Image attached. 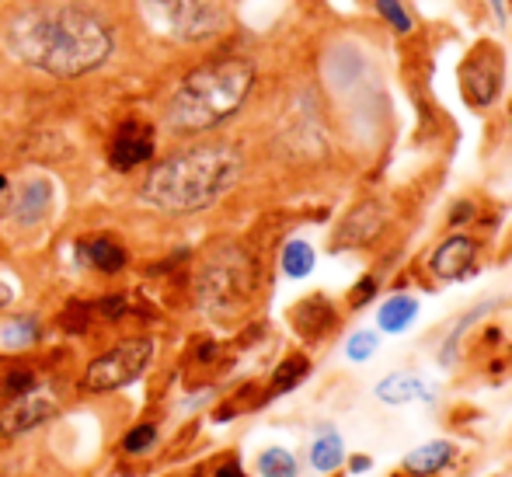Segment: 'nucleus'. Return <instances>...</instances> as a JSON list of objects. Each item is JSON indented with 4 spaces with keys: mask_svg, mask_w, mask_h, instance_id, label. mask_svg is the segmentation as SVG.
Segmentation results:
<instances>
[{
    "mask_svg": "<svg viewBox=\"0 0 512 477\" xmlns=\"http://www.w3.org/2000/svg\"><path fill=\"white\" fill-rule=\"evenodd\" d=\"M154 154H157L154 126H147V122H140V119H126L115 129L112 143H108V164H112V171H119V175H129V171L150 164Z\"/></svg>",
    "mask_w": 512,
    "mask_h": 477,
    "instance_id": "nucleus-14",
    "label": "nucleus"
},
{
    "mask_svg": "<svg viewBox=\"0 0 512 477\" xmlns=\"http://www.w3.org/2000/svg\"><path fill=\"white\" fill-rule=\"evenodd\" d=\"M387 477H411V474H405V471H398V467H394V471L387 474Z\"/></svg>",
    "mask_w": 512,
    "mask_h": 477,
    "instance_id": "nucleus-36",
    "label": "nucleus"
},
{
    "mask_svg": "<svg viewBox=\"0 0 512 477\" xmlns=\"http://www.w3.org/2000/svg\"><path fill=\"white\" fill-rule=\"evenodd\" d=\"M373 11L380 14L384 25H391L394 35H411L415 32V14L408 11L405 0H373Z\"/></svg>",
    "mask_w": 512,
    "mask_h": 477,
    "instance_id": "nucleus-26",
    "label": "nucleus"
},
{
    "mask_svg": "<svg viewBox=\"0 0 512 477\" xmlns=\"http://www.w3.org/2000/svg\"><path fill=\"white\" fill-rule=\"evenodd\" d=\"M56 411H60V394L49 387H35L7 401V408L0 411V432L4 436H25V432L46 425Z\"/></svg>",
    "mask_w": 512,
    "mask_h": 477,
    "instance_id": "nucleus-13",
    "label": "nucleus"
},
{
    "mask_svg": "<svg viewBox=\"0 0 512 477\" xmlns=\"http://www.w3.org/2000/svg\"><path fill=\"white\" fill-rule=\"evenodd\" d=\"M467 467V446L453 436H436L411 446L398 460V471L411 477H457Z\"/></svg>",
    "mask_w": 512,
    "mask_h": 477,
    "instance_id": "nucleus-11",
    "label": "nucleus"
},
{
    "mask_svg": "<svg viewBox=\"0 0 512 477\" xmlns=\"http://www.w3.org/2000/svg\"><path fill=\"white\" fill-rule=\"evenodd\" d=\"M506 81V46L499 39H492V35H481L478 42H471V49L457 63V91L464 98V105L471 112H492L506 95Z\"/></svg>",
    "mask_w": 512,
    "mask_h": 477,
    "instance_id": "nucleus-5",
    "label": "nucleus"
},
{
    "mask_svg": "<svg viewBox=\"0 0 512 477\" xmlns=\"http://www.w3.org/2000/svg\"><path fill=\"white\" fill-rule=\"evenodd\" d=\"M255 477H304V460L283 443L262 446L255 453Z\"/></svg>",
    "mask_w": 512,
    "mask_h": 477,
    "instance_id": "nucleus-21",
    "label": "nucleus"
},
{
    "mask_svg": "<svg viewBox=\"0 0 512 477\" xmlns=\"http://www.w3.org/2000/svg\"><path fill=\"white\" fill-rule=\"evenodd\" d=\"M77 258L81 265H91V269L105 272V276H115L129 265V251L122 248L115 237H91V241L77 244Z\"/></svg>",
    "mask_w": 512,
    "mask_h": 477,
    "instance_id": "nucleus-20",
    "label": "nucleus"
},
{
    "mask_svg": "<svg viewBox=\"0 0 512 477\" xmlns=\"http://www.w3.org/2000/svg\"><path fill=\"white\" fill-rule=\"evenodd\" d=\"M422 317V300H418L411 289H391L384 300H377V314H373V324H377L380 335L398 338L408 335L411 328Z\"/></svg>",
    "mask_w": 512,
    "mask_h": 477,
    "instance_id": "nucleus-16",
    "label": "nucleus"
},
{
    "mask_svg": "<svg viewBox=\"0 0 512 477\" xmlns=\"http://www.w3.org/2000/svg\"><path fill=\"white\" fill-rule=\"evenodd\" d=\"M7 303H11V286H7L4 279H0V310H4Z\"/></svg>",
    "mask_w": 512,
    "mask_h": 477,
    "instance_id": "nucleus-34",
    "label": "nucleus"
},
{
    "mask_svg": "<svg viewBox=\"0 0 512 477\" xmlns=\"http://www.w3.org/2000/svg\"><path fill=\"white\" fill-rule=\"evenodd\" d=\"M373 467H377V460H373L370 453H349V457H345V474L349 477L373 474Z\"/></svg>",
    "mask_w": 512,
    "mask_h": 477,
    "instance_id": "nucleus-32",
    "label": "nucleus"
},
{
    "mask_svg": "<svg viewBox=\"0 0 512 477\" xmlns=\"http://www.w3.org/2000/svg\"><path fill=\"white\" fill-rule=\"evenodd\" d=\"M39 342V317L25 314V317H14L0 328V345L4 349H28V345Z\"/></svg>",
    "mask_w": 512,
    "mask_h": 477,
    "instance_id": "nucleus-25",
    "label": "nucleus"
},
{
    "mask_svg": "<svg viewBox=\"0 0 512 477\" xmlns=\"http://www.w3.org/2000/svg\"><path fill=\"white\" fill-rule=\"evenodd\" d=\"M255 77V63L244 56H216V60L199 63L171 91L164 119L175 133H209L241 112L255 88Z\"/></svg>",
    "mask_w": 512,
    "mask_h": 477,
    "instance_id": "nucleus-3",
    "label": "nucleus"
},
{
    "mask_svg": "<svg viewBox=\"0 0 512 477\" xmlns=\"http://www.w3.org/2000/svg\"><path fill=\"white\" fill-rule=\"evenodd\" d=\"M53 206V182L49 178H28L21 189H14L7 195V213L21 223V227H32Z\"/></svg>",
    "mask_w": 512,
    "mask_h": 477,
    "instance_id": "nucleus-19",
    "label": "nucleus"
},
{
    "mask_svg": "<svg viewBox=\"0 0 512 477\" xmlns=\"http://www.w3.org/2000/svg\"><path fill=\"white\" fill-rule=\"evenodd\" d=\"M286 321H290V331L304 345H328L331 338L342 331L345 310L335 303V296H328V293L317 289V293H307L293 303L290 314H286Z\"/></svg>",
    "mask_w": 512,
    "mask_h": 477,
    "instance_id": "nucleus-10",
    "label": "nucleus"
},
{
    "mask_svg": "<svg viewBox=\"0 0 512 477\" xmlns=\"http://www.w3.org/2000/svg\"><path fill=\"white\" fill-rule=\"evenodd\" d=\"M317 269V248L307 241V237H290V241L279 248V272L293 283H304V279L314 276Z\"/></svg>",
    "mask_w": 512,
    "mask_h": 477,
    "instance_id": "nucleus-22",
    "label": "nucleus"
},
{
    "mask_svg": "<svg viewBox=\"0 0 512 477\" xmlns=\"http://www.w3.org/2000/svg\"><path fill=\"white\" fill-rule=\"evenodd\" d=\"M241 178L244 154L234 143H196V147H185L154 164L140 185V199L161 213L189 216L227 199Z\"/></svg>",
    "mask_w": 512,
    "mask_h": 477,
    "instance_id": "nucleus-2",
    "label": "nucleus"
},
{
    "mask_svg": "<svg viewBox=\"0 0 512 477\" xmlns=\"http://www.w3.org/2000/svg\"><path fill=\"white\" fill-rule=\"evenodd\" d=\"M345 457H349V446H345L342 429L335 422H317L307 436V453H304L307 471L317 477H331L345 471Z\"/></svg>",
    "mask_w": 512,
    "mask_h": 477,
    "instance_id": "nucleus-15",
    "label": "nucleus"
},
{
    "mask_svg": "<svg viewBox=\"0 0 512 477\" xmlns=\"http://www.w3.org/2000/svg\"><path fill=\"white\" fill-rule=\"evenodd\" d=\"M380 345H384V335H380L377 328H356V331H349L342 352L352 366H366V363H373V356L380 352Z\"/></svg>",
    "mask_w": 512,
    "mask_h": 477,
    "instance_id": "nucleus-24",
    "label": "nucleus"
},
{
    "mask_svg": "<svg viewBox=\"0 0 512 477\" xmlns=\"http://www.w3.org/2000/svg\"><path fill=\"white\" fill-rule=\"evenodd\" d=\"M373 397L384 408H432L439 401V383L415 370H391L377 380Z\"/></svg>",
    "mask_w": 512,
    "mask_h": 477,
    "instance_id": "nucleus-12",
    "label": "nucleus"
},
{
    "mask_svg": "<svg viewBox=\"0 0 512 477\" xmlns=\"http://www.w3.org/2000/svg\"><path fill=\"white\" fill-rule=\"evenodd\" d=\"M258 293V262L241 244H220L209 251L196 276V296L209 317L234 321L244 317Z\"/></svg>",
    "mask_w": 512,
    "mask_h": 477,
    "instance_id": "nucleus-4",
    "label": "nucleus"
},
{
    "mask_svg": "<svg viewBox=\"0 0 512 477\" xmlns=\"http://www.w3.org/2000/svg\"><path fill=\"white\" fill-rule=\"evenodd\" d=\"M4 42L18 60L74 81L112 56V32L84 7H21L4 18Z\"/></svg>",
    "mask_w": 512,
    "mask_h": 477,
    "instance_id": "nucleus-1",
    "label": "nucleus"
},
{
    "mask_svg": "<svg viewBox=\"0 0 512 477\" xmlns=\"http://www.w3.org/2000/svg\"><path fill=\"white\" fill-rule=\"evenodd\" d=\"M509 7H512V0H509Z\"/></svg>",
    "mask_w": 512,
    "mask_h": 477,
    "instance_id": "nucleus-38",
    "label": "nucleus"
},
{
    "mask_svg": "<svg viewBox=\"0 0 512 477\" xmlns=\"http://www.w3.org/2000/svg\"><path fill=\"white\" fill-rule=\"evenodd\" d=\"M91 307H95V314L102 317V321H122V317L129 314V296L112 293V296H102L98 303H91Z\"/></svg>",
    "mask_w": 512,
    "mask_h": 477,
    "instance_id": "nucleus-30",
    "label": "nucleus"
},
{
    "mask_svg": "<svg viewBox=\"0 0 512 477\" xmlns=\"http://www.w3.org/2000/svg\"><path fill=\"white\" fill-rule=\"evenodd\" d=\"M380 293H384V272H377V269L363 272V276L349 286V293H345V310L359 314V310L373 307V303L380 300Z\"/></svg>",
    "mask_w": 512,
    "mask_h": 477,
    "instance_id": "nucleus-23",
    "label": "nucleus"
},
{
    "mask_svg": "<svg viewBox=\"0 0 512 477\" xmlns=\"http://www.w3.org/2000/svg\"><path fill=\"white\" fill-rule=\"evenodd\" d=\"M209 477H255V474L244 471L241 457H234V453H230V457H223L220 464H216L213 471H209Z\"/></svg>",
    "mask_w": 512,
    "mask_h": 477,
    "instance_id": "nucleus-33",
    "label": "nucleus"
},
{
    "mask_svg": "<svg viewBox=\"0 0 512 477\" xmlns=\"http://www.w3.org/2000/svg\"><path fill=\"white\" fill-rule=\"evenodd\" d=\"M154 356H157V342L150 335L126 338V342L112 345V349L102 352L98 359H91L81 377V387L88 390V394H112V390H122V387H129V383H136L154 366Z\"/></svg>",
    "mask_w": 512,
    "mask_h": 477,
    "instance_id": "nucleus-6",
    "label": "nucleus"
},
{
    "mask_svg": "<svg viewBox=\"0 0 512 477\" xmlns=\"http://www.w3.org/2000/svg\"><path fill=\"white\" fill-rule=\"evenodd\" d=\"M310 377H314V359H310V352H304V349L286 352V356L272 366L269 380H265V401L272 404L276 397L293 394V390L304 387Z\"/></svg>",
    "mask_w": 512,
    "mask_h": 477,
    "instance_id": "nucleus-18",
    "label": "nucleus"
},
{
    "mask_svg": "<svg viewBox=\"0 0 512 477\" xmlns=\"http://www.w3.org/2000/svg\"><path fill=\"white\" fill-rule=\"evenodd\" d=\"M91 317H95V307H91V303H81V300H74L67 307V314H63V328L67 331H84L91 324Z\"/></svg>",
    "mask_w": 512,
    "mask_h": 477,
    "instance_id": "nucleus-31",
    "label": "nucleus"
},
{
    "mask_svg": "<svg viewBox=\"0 0 512 477\" xmlns=\"http://www.w3.org/2000/svg\"><path fill=\"white\" fill-rule=\"evenodd\" d=\"M478 220H481V202L471 199V195H460V199L450 202L443 223H446V230H471Z\"/></svg>",
    "mask_w": 512,
    "mask_h": 477,
    "instance_id": "nucleus-28",
    "label": "nucleus"
},
{
    "mask_svg": "<svg viewBox=\"0 0 512 477\" xmlns=\"http://www.w3.org/2000/svg\"><path fill=\"white\" fill-rule=\"evenodd\" d=\"M331 477H349V474H345V471H338V474H331Z\"/></svg>",
    "mask_w": 512,
    "mask_h": 477,
    "instance_id": "nucleus-37",
    "label": "nucleus"
},
{
    "mask_svg": "<svg viewBox=\"0 0 512 477\" xmlns=\"http://www.w3.org/2000/svg\"><path fill=\"white\" fill-rule=\"evenodd\" d=\"M506 352H509V359H512V331L506 335Z\"/></svg>",
    "mask_w": 512,
    "mask_h": 477,
    "instance_id": "nucleus-35",
    "label": "nucleus"
},
{
    "mask_svg": "<svg viewBox=\"0 0 512 477\" xmlns=\"http://www.w3.org/2000/svg\"><path fill=\"white\" fill-rule=\"evenodd\" d=\"M485 241L471 230H450L439 237L425 258L415 265V272L425 276V289H439L443 283H467L481 272L485 265Z\"/></svg>",
    "mask_w": 512,
    "mask_h": 477,
    "instance_id": "nucleus-7",
    "label": "nucleus"
},
{
    "mask_svg": "<svg viewBox=\"0 0 512 477\" xmlns=\"http://www.w3.org/2000/svg\"><path fill=\"white\" fill-rule=\"evenodd\" d=\"M154 28L178 42H206L223 28V7L216 0H140Z\"/></svg>",
    "mask_w": 512,
    "mask_h": 477,
    "instance_id": "nucleus-8",
    "label": "nucleus"
},
{
    "mask_svg": "<svg viewBox=\"0 0 512 477\" xmlns=\"http://www.w3.org/2000/svg\"><path fill=\"white\" fill-rule=\"evenodd\" d=\"M387 223H391V213H387V202L380 195H366V199L352 202L345 209V216L335 223L331 230L328 251L342 255V251H366L384 237Z\"/></svg>",
    "mask_w": 512,
    "mask_h": 477,
    "instance_id": "nucleus-9",
    "label": "nucleus"
},
{
    "mask_svg": "<svg viewBox=\"0 0 512 477\" xmlns=\"http://www.w3.org/2000/svg\"><path fill=\"white\" fill-rule=\"evenodd\" d=\"M495 307H499V300H481L478 307H471L464 317H457V321H453V328L446 331L443 342H439V349H436L439 370L453 373V370H460V366H464V345H467V335H471L474 324L485 321V314H492Z\"/></svg>",
    "mask_w": 512,
    "mask_h": 477,
    "instance_id": "nucleus-17",
    "label": "nucleus"
},
{
    "mask_svg": "<svg viewBox=\"0 0 512 477\" xmlns=\"http://www.w3.org/2000/svg\"><path fill=\"white\" fill-rule=\"evenodd\" d=\"M157 439H161L157 422H136L133 429L122 436V453H126V457H143V453L154 450Z\"/></svg>",
    "mask_w": 512,
    "mask_h": 477,
    "instance_id": "nucleus-27",
    "label": "nucleus"
},
{
    "mask_svg": "<svg viewBox=\"0 0 512 477\" xmlns=\"http://www.w3.org/2000/svg\"><path fill=\"white\" fill-rule=\"evenodd\" d=\"M35 387H39V377H35L32 370H25V366H14V370L4 373V394L7 397H21Z\"/></svg>",
    "mask_w": 512,
    "mask_h": 477,
    "instance_id": "nucleus-29",
    "label": "nucleus"
}]
</instances>
